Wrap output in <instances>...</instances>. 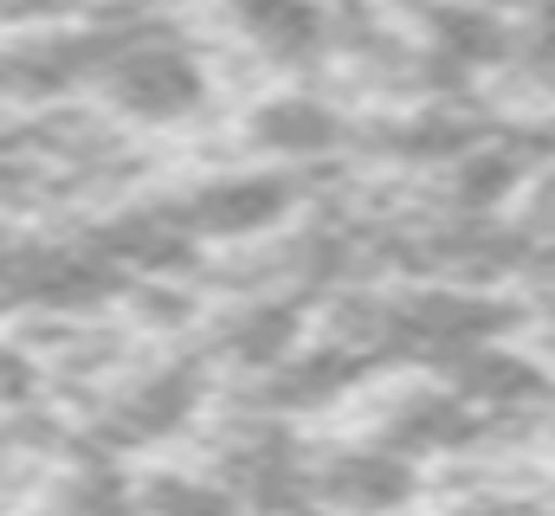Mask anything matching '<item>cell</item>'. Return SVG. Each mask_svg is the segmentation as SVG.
<instances>
[{"label": "cell", "instance_id": "3957f363", "mask_svg": "<svg viewBox=\"0 0 555 516\" xmlns=\"http://www.w3.org/2000/svg\"><path fill=\"white\" fill-rule=\"evenodd\" d=\"M162 214L181 240H259L291 214V181L278 168L214 175V181L188 188L181 201H162Z\"/></svg>", "mask_w": 555, "mask_h": 516}, {"label": "cell", "instance_id": "8fae6325", "mask_svg": "<svg viewBox=\"0 0 555 516\" xmlns=\"http://www.w3.org/2000/svg\"><path fill=\"white\" fill-rule=\"evenodd\" d=\"M439 7H485V13H511V20H524V13H537L543 0H439Z\"/></svg>", "mask_w": 555, "mask_h": 516}, {"label": "cell", "instance_id": "ba28073f", "mask_svg": "<svg viewBox=\"0 0 555 516\" xmlns=\"http://www.w3.org/2000/svg\"><path fill=\"white\" fill-rule=\"evenodd\" d=\"M124 13H137V0H0V26L7 33L98 26V20H124Z\"/></svg>", "mask_w": 555, "mask_h": 516}, {"label": "cell", "instance_id": "8992f818", "mask_svg": "<svg viewBox=\"0 0 555 516\" xmlns=\"http://www.w3.org/2000/svg\"><path fill=\"white\" fill-rule=\"evenodd\" d=\"M246 142L272 162H317V155H336L343 142H356V124L323 98L284 91V98H266L259 111H246Z\"/></svg>", "mask_w": 555, "mask_h": 516}, {"label": "cell", "instance_id": "7a4b0ae2", "mask_svg": "<svg viewBox=\"0 0 555 516\" xmlns=\"http://www.w3.org/2000/svg\"><path fill=\"white\" fill-rule=\"evenodd\" d=\"M304 491L317 516H408L420 504V465L369 439H343L310 459Z\"/></svg>", "mask_w": 555, "mask_h": 516}, {"label": "cell", "instance_id": "52a82bcc", "mask_svg": "<svg viewBox=\"0 0 555 516\" xmlns=\"http://www.w3.org/2000/svg\"><path fill=\"white\" fill-rule=\"evenodd\" d=\"M517 297V330H530V349L555 369V246H530L524 271L511 278Z\"/></svg>", "mask_w": 555, "mask_h": 516}, {"label": "cell", "instance_id": "6da1fadb", "mask_svg": "<svg viewBox=\"0 0 555 516\" xmlns=\"http://www.w3.org/2000/svg\"><path fill=\"white\" fill-rule=\"evenodd\" d=\"M91 98L111 117H124V124L175 129L207 104V59L175 26H155L142 13H124L104 33V59H98Z\"/></svg>", "mask_w": 555, "mask_h": 516}, {"label": "cell", "instance_id": "5b68a950", "mask_svg": "<svg viewBox=\"0 0 555 516\" xmlns=\"http://www.w3.org/2000/svg\"><path fill=\"white\" fill-rule=\"evenodd\" d=\"M227 26L272 72H304L336 52V13L323 0H227Z\"/></svg>", "mask_w": 555, "mask_h": 516}, {"label": "cell", "instance_id": "9c48e42d", "mask_svg": "<svg viewBox=\"0 0 555 516\" xmlns=\"http://www.w3.org/2000/svg\"><path fill=\"white\" fill-rule=\"evenodd\" d=\"M408 516H550L537 491H465L459 504L439 511H408Z\"/></svg>", "mask_w": 555, "mask_h": 516}, {"label": "cell", "instance_id": "30bf717a", "mask_svg": "<svg viewBox=\"0 0 555 516\" xmlns=\"http://www.w3.org/2000/svg\"><path fill=\"white\" fill-rule=\"evenodd\" d=\"M33 387H39V369L26 362V349H13V343H0V413H13V407H26V400H33Z\"/></svg>", "mask_w": 555, "mask_h": 516}, {"label": "cell", "instance_id": "277c9868", "mask_svg": "<svg viewBox=\"0 0 555 516\" xmlns=\"http://www.w3.org/2000/svg\"><path fill=\"white\" fill-rule=\"evenodd\" d=\"M194 413H201V369L162 362V369H149V375H130L124 387H111V394L98 400L91 433H98L104 446L137 452V446H155V439L181 433Z\"/></svg>", "mask_w": 555, "mask_h": 516}]
</instances>
